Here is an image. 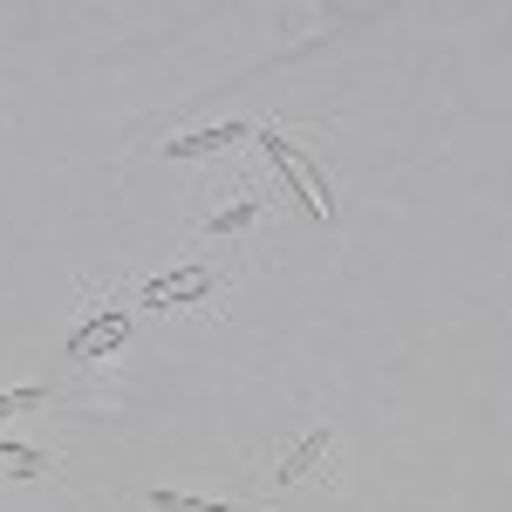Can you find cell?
Listing matches in <instances>:
<instances>
[{
  "instance_id": "obj_5",
  "label": "cell",
  "mask_w": 512,
  "mask_h": 512,
  "mask_svg": "<svg viewBox=\"0 0 512 512\" xmlns=\"http://www.w3.org/2000/svg\"><path fill=\"white\" fill-rule=\"evenodd\" d=\"M260 212H267L260 198H239V205H226V212H212V219H205V233H212V239H233V233H246Z\"/></svg>"
},
{
  "instance_id": "obj_3",
  "label": "cell",
  "mask_w": 512,
  "mask_h": 512,
  "mask_svg": "<svg viewBox=\"0 0 512 512\" xmlns=\"http://www.w3.org/2000/svg\"><path fill=\"white\" fill-rule=\"evenodd\" d=\"M239 137H253L246 123H219V130H192V137H171L164 158H212V151H233Z\"/></svg>"
},
{
  "instance_id": "obj_8",
  "label": "cell",
  "mask_w": 512,
  "mask_h": 512,
  "mask_svg": "<svg viewBox=\"0 0 512 512\" xmlns=\"http://www.w3.org/2000/svg\"><path fill=\"white\" fill-rule=\"evenodd\" d=\"M35 403H48V390H41V383H28V390H7V396H0V417H14V410H35Z\"/></svg>"
},
{
  "instance_id": "obj_1",
  "label": "cell",
  "mask_w": 512,
  "mask_h": 512,
  "mask_svg": "<svg viewBox=\"0 0 512 512\" xmlns=\"http://www.w3.org/2000/svg\"><path fill=\"white\" fill-rule=\"evenodd\" d=\"M205 294H219V274H212V267H178V274L137 287L144 308H185V301H205Z\"/></svg>"
},
{
  "instance_id": "obj_6",
  "label": "cell",
  "mask_w": 512,
  "mask_h": 512,
  "mask_svg": "<svg viewBox=\"0 0 512 512\" xmlns=\"http://www.w3.org/2000/svg\"><path fill=\"white\" fill-rule=\"evenodd\" d=\"M151 506L158 512H239L226 499H185V492H151Z\"/></svg>"
},
{
  "instance_id": "obj_2",
  "label": "cell",
  "mask_w": 512,
  "mask_h": 512,
  "mask_svg": "<svg viewBox=\"0 0 512 512\" xmlns=\"http://www.w3.org/2000/svg\"><path fill=\"white\" fill-rule=\"evenodd\" d=\"M123 335H130V315H123V308H103V315H89L76 335H69V349L76 355H103V349H117Z\"/></svg>"
},
{
  "instance_id": "obj_7",
  "label": "cell",
  "mask_w": 512,
  "mask_h": 512,
  "mask_svg": "<svg viewBox=\"0 0 512 512\" xmlns=\"http://www.w3.org/2000/svg\"><path fill=\"white\" fill-rule=\"evenodd\" d=\"M0 465H14V472H41L48 458H41L35 444H0Z\"/></svg>"
},
{
  "instance_id": "obj_4",
  "label": "cell",
  "mask_w": 512,
  "mask_h": 512,
  "mask_svg": "<svg viewBox=\"0 0 512 512\" xmlns=\"http://www.w3.org/2000/svg\"><path fill=\"white\" fill-rule=\"evenodd\" d=\"M328 444H335L328 431H308V437H301V444H294V451H287V458L274 465V485H294V478L321 472V465H328Z\"/></svg>"
}]
</instances>
